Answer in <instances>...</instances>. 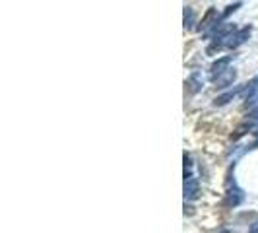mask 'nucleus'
Segmentation results:
<instances>
[{
  "label": "nucleus",
  "mask_w": 258,
  "mask_h": 233,
  "mask_svg": "<svg viewBox=\"0 0 258 233\" xmlns=\"http://www.w3.org/2000/svg\"><path fill=\"white\" fill-rule=\"evenodd\" d=\"M250 31H252V29H250V27L246 26V27H243V29H239V31H237V33H235V35H229V41H227V47H231V49H235V47H239V45H243V43H245L246 39L250 37Z\"/></svg>",
  "instance_id": "obj_1"
},
{
  "label": "nucleus",
  "mask_w": 258,
  "mask_h": 233,
  "mask_svg": "<svg viewBox=\"0 0 258 233\" xmlns=\"http://www.w3.org/2000/svg\"><path fill=\"white\" fill-rule=\"evenodd\" d=\"M198 196V181L194 179V177H188V179H184V198H188V200H192Z\"/></svg>",
  "instance_id": "obj_2"
},
{
  "label": "nucleus",
  "mask_w": 258,
  "mask_h": 233,
  "mask_svg": "<svg viewBox=\"0 0 258 233\" xmlns=\"http://www.w3.org/2000/svg\"><path fill=\"white\" fill-rule=\"evenodd\" d=\"M229 63H231V56H225V59H220L218 63H214V65H212V80H216L220 74H223L225 68L229 66Z\"/></svg>",
  "instance_id": "obj_3"
},
{
  "label": "nucleus",
  "mask_w": 258,
  "mask_h": 233,
  "mask_svg": "<svg viewBox=\"0 0 258 233\" xmlns=\"http://www.w3.org/2000/svg\"><path fill=\"white\" fill-rule=\"evenodd\" d=\"M218 18V12H216V8H210L206 12V16L202 18V22H200V29H208V27L212 26V24H218V22H214Z\"/></svg>",
  "instance_id": "obj_4"
},
{
  "label": "nucleus",
  "mask_w": 258,
  "mask_h": 233,
  "mask_svg": "<svg viewBox=\"0 0 258 233\" xmlns=\"http://www.w3.org/2000/svg\"><path fill=\"white\" fill-rule=\"evenodd\" d=\"M233 80H235V72H233V70H227V74H225V76L220 74V76L216 78V80H212V82H216L220 88H227Z\"/></svg>",
  "instance_id": "obj_5"
},
{
  "label": "nucleus",
  "mask_w": 258,
  "mask_h": 233,
  "mask_svg": "<svg viewBox=\"0 0 258 233\" xmlns=\"http://www.w3.org/2000/svg\"><path fill=\"white\" fill-rule=\"evenodd\" d=\"M227 198H229V204H231V206H237V204L243 200V193L233 187L231 191H229V194H227Z\"/></svg>",
  "instance_id": "obj_6"
},
{
  "label": "nucleus",
  "mask_w": 258,
  "mask_h": 233,
  "mask_svg": "<svg viewBox=\"0 0 258 233\" xmlns=\"http://www.w3.org/2000/svg\"><path fill=\"white\" fill-rule=\"evenodd\" d=\"M188 84H190V91L196 93V91L200 90V86H202V82H200V74H192L190 80H188Z\"/></svg>",
  "instance_id": "obj_7"
},
{
  "label": "nucleus",
  "mask_w": 258,
  "mask_h": 233,
  "mask_svg": "<svg viewBox=\"0 0 258 233\" xmlns=\"http://www.w3.org/2000/svg\"><path fill=\"white\" fill-rule=\"evenodd\" d=\"M233 97H235V91H227V93H223L216 99V105H225L227 101H231Z\"/></svg>",
  "instance_id": "obj_8"
},
{
  "label": "nucleus",
  "mask_w": 258,
  "mask_h": 233,
  "mask_svg": "<svg viewBox=\"0 0 258 233\" xmlns=\"http://www.w3.org/2000/svg\"><path fill=\"white\" fill-rule=\"evenodd\" d=\"M192 22H194L192 10L186 8V10H184V27H192Z\"/></svg>",
  "instance_id": "obj_9"
},
{
  "label": "nucleus",
  "mask_w": 258,
  "mask_h": 233,
  "mask_svg": "<svg viewBox=\"0 0 258 233\" xmlns=\"http://www.w3.org/2000/svg\"><path fill=\"white\" fill-rule=\"evenodd\" d=\"M239 6H241L239 2H237V4H231V6H227V10H225V14H223V18H229V16H231V14L235 12Z\"/></svg>",
  "instance_id": "obj_10"
},
{
  "label": "nucleus",
  "mask_w": 258,
  "mask_h": 233,
  "mask_svg": "<svg viewBox=\"0 0 258 233\" xmlns=\"http://www.w3.org/2000/svg\"><path fill=\"white\" fill-rule=\"evenodd\" d=\"M250 233H258V227H252V229H250Z\"/></svg>",
  "instance_id": "obj_11"
}]
</instances>
